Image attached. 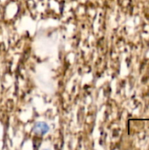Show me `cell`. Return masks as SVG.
Segmentation results:
<instances>
[{
  "instance_id": "obj_1",
  "label": "cell",
  "mask_w": 149,
  "mask_h": 150,
  "mask_svg": "<svg viewBox=\"0 0 149 150\" xmlns=\"http://www.w3.org/2000/svg\"><path fill=\"white\" fill-rule=\"evenodd\" d=\"M34 132L37 134H44L48 132V127L45 123H38L34 127Z\"/></svg>"
}]
</instances>
